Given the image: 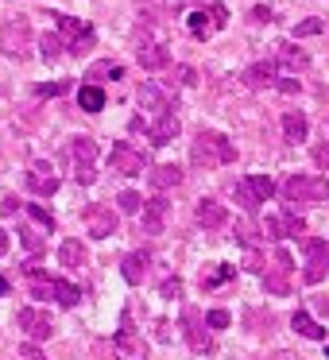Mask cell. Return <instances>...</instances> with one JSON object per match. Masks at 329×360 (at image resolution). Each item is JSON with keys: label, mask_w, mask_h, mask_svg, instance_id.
Segmentation results:
<instances>
[{"label": "cell", "mask_w": 329, "mask_h": 360, "mask_svg": "<svg viewBox=\"0 0 329 360\" xmlns=\"http://www.w3.org/2000/svg\"><path fill=\"white\" fill-rule=\"evenodd\" d=\"M117 202H120V210H124V213H140V210H143V198L136 194V190H124Z\"/></svg>", "instance_id": "cell-38"}, {"label": "cell", "mask_w": 329, "mask_h": 360, "mask_svg": "<svg viewBox=\"0 0 329 360\" xmlns=\"http://www.w3.org/2000/svg\"><path fill=\"white\" fill-rule=\"evenodd\" d=\"M290 326H295V333L310 337V341H321V337H325V329H321V326H318V321H314L306 310H295V318H290Z\"/></svg>", "instance_id": "cell-25"}, {"label": "cell", "mask_w": 329, "mask_h": 360, "mask_svg": "<svg viewBox=\"0 0 329 360\" xmlns=\"http://www.w3.org/2000/svg\"><path fill=\"white\" fill-rule=\"evenodd\" d=\"M190 159H194V167H228L236 159V148L228 143V136L221 132H209V128H202V132L194 136V143H190Z\"/></svg>", "instance_id": "cell-1"}, {"label": "cell", "mask_w": 329, "mask_h": 360, "mask_svg": "<svg viewBox=\"0 0 329 360\" xmlns=\"http://www.w3.org/2000/svg\"><path fill=\"white\" fill-rule=\"evenodd\" d=\"M314 306H318L321 318H329V295H318V302H314Z\"/></svg>", "instance_id": "cell-50"}, {"label": "cell", "mask_w": 329, "mask_h": 360, "mask_svg": "<svg viewBox=\"0 0 329 360\" xmlns=\"http://www.w3.org/2000/svg\"><path fill=\"white\" fill-rule=\"evenodd\" d=\"M306 233V221L298 217L295 210L279 213V217H267L264 221V236H271V240H283V236H302Z\"/></svg>", "instance_id": "cell-11"}, {"label": "cell", "mask_w": 329, "mask_h": 360, "mask_svg": "<svg viewBox=\"0 0 329 360\" xmlns=\"http://www.w3.org/2000/svg\"><path fill=\"white\" fill-rule=\"evenodd\" d=\"M252 20H256V24H267V20H271V8H256V12H252Z\"/></svg>", "instance_id": "cell-51"}, {"label": "cell", "mask_w": 329, "mask_h": 360, "mask_svg": "<svg viewBox=\"0 0 329 360\" xmlns=\"http://www.w3.org/2000/svg\"><path fill=\"white\" fill-rule=\"evenodd\" d=\"M248 271H264V259H259L256 252H252V256H248Z\"/></svg>", "instance_id": "cell-52"}, {"label": "cell", "mask_w": 329, "mask_h": 360, "mask_svg": "<svg viewBox=\"0 0 329 360\" xmlns=\"http://www.w3.org/2000/svg\"><path fill=\"white\" fill-rule=\"evenodd\" d=\"M325 275H329V244H325V240H306L302 279H306V283H321Z\"/></svg>", "instance_id": "cell-8"}, {"label": "cell", "mask_w": 329, "mask_h": 360, "mask_svg": "<svg viewBox=\"0 0 329 360\" xmlns=\"http://www.w3.org/2000/svg\"><path fill=\"white\" fill-rule=\"evenodd\" d=\"M58 264L70 267V271H82V267L89 264V252L82 248V240H63V248H58Z\"/></svg>", "instance_id": "cell-19"}, {"label": "cell", "mask_w": 329, "mask_h": 360, "mask_svg": "<svg viewBox=\"0 0 329 360\" xmlns=\"http://www.w3.org/2000/svg\"><path fill=\"white\" fill-rule=\"evenodd\" d=\"M109 167L117 174H143V167H148V151L136 148V143H112Z\"/></svg>", "instance_id": "cell-5"}, {"label": "cell", "mask_w": 329, "mask_h": 360, "mask_svg": "<svg viewBox=\"0 0 329 360\" xmlns=\"http://www.w3.org/2000/svg\"><path fill=\"white\" fill-rule=\"evenodd\" d=\"M264 287H267V295H290L287 271H283V267H275V271H267V275H264Z\"/></svg>", "instance_id": "cell-32"}, {"label": "cell", "mask_w": 329, "mask_h": 360, "mask_svg": "<svg viewBox=\"0 0 329 360\" xmlns=\"http://www.w3.org/2000/svg\"><path fill=\"white\" fill-rule=\"evenodd\" d=\"M112 349H117L120 360H148V345H143V337L136 333L128 321L120 326V333L112 337Z\"/></svg>", "instance_id": "cell-10"}, {"label": "cell", "mask_w": 329, "mask_h": 360, "mask_svg": "<svg viewBox=\"0 0 329 360\" xmlns=\"http://www.w3.org/2000/svg\"><path fill=\"white\" fill-rule=\"evenodd\" d=\"M16 326L24 329V333L32 337L35 345H39V341H47V337H51V329H55V326H51V314H47V310H39V306H24V310L16 314Z\"/></svg>", "instance_id": "cell-7"}, {"label": "cell", "mask_w": 329, "mask_h": 360, "mask_svg": "<svg viewBox=\"0 0 329 360\" xmlns=\"http://www.w3.org/2000/svg\"><path fill=\"white\" fill-rule=\"evenodd\" d=\"M82 221H86L89 236H101V240H105V236H112V233H117V225H120V217L112 213V205H101V202L86 205Z\"/></svg>", "instance_id": "cell-6"}, {"label": "cell", "mask_w": 329, "mask_h": 360, "mask_svg": "<svg viewBox=\"0 0 329 360\" xmlns=\"http://www.w3.org/2000/svg\"><path fill=\"white\" fill-rule=\"evenodd\" d=\"M63 51H66V43H63V35H58V32H47V35L39 39L43 63H58V58H63Z\"/></svg>", "instance_id": "cell-26"}, {"label": "cell", "mask_w": 329, "mask_h": 360, "mask_svg": "<svg viewBox=\"0 0 329 360\" xmlns=\"http://www.w3.org/2000/svg\"><path fill=\"white\" fill-rule=\"evenodd\" d=\"M174 136H179V117H174V112H163L155 124H148V140L151 143H171Z\"/></svg>", "instance_id": "cell-18"}, {"label": "cell", "mask_w": 329, "mask_h": 360, "mask_svg": "<svg viewBox=\"0 0 329 360\" xmlns=\"http://www.w3.org/2000/svg\"><path fill=\"white\" fill-rule=\"evenodd\" d=\"M236 240H240V244H248V248H256V240H259V229L252 225L248 217H244V221H236Z\"/></svg>", "instance_id": "cell-36"}, {"label": "cell", "mask_w": 329, "mask_h": 360, "mask_svg": "<svg viewBox=\"0 0 329 360\" xmlns=\"http://www.w3.org/2000/svg\"><path fill=\"white\" fill-rule=\"evenodd\" d=\"M194 217H198V225H202V229H221L228 221V213H225V205H221L217 198H202L198 210H194Z\"/></svg>", "instance_id": "cell-14"}, {"label": "cell", "mask_w": 329, "mask_h": 360, "mask_svg": "<svg viewBox=\"0 0 329 360\" xmlns=\"http://www.w3.org/2000/svg\"><path fill=\"white\" fill-rule=\"evenodd\" d=\"M4 252H8V233L0 229V256H4Z\"/></svg>", "instance_id": "cell-54"}, {"label": "cell", "mask_w": 329, "mask_h": 360, "mask_svg": "<svg viewBox=\"0 0 329 360\" xmlns=\"http://www.w3.org/2000/svg\"><path fill=\"white\" fill-rule=\"evenodd\" d=\"M325 32V24H321L318 16H310V20H302V24L295 27V39H302V35H321Z\"/></svg>", "instance_id": "cell-39"}, {"label": "cell", "mask_w": 329, "mask_h": 360, "mask_svg": "<svg viewBox=\"0 0 329 360\" xmlns=\"http://www.w3.org/2000/svg\"><path fill=\"white\" fill-rule=\"evenodd\" d=\"M140 105H143L148 112H155V117H163V112H174L171 97H167L163 89L155 86V82H143V86H140Z\"/></svg>", "instance_id": "cell-15"}, {"label": "cell", "mask_w": 329, "mask_h": 360, "mask_svg": "<svg viewBox=\"0 0 329 360\" xmlns=\"http://www.w3.org/2000/svg\"><path fill=\"white\" fill-rule=\"evenodd\" d=\"M233 194H236V202H240L248 213H256V205H259V194L252 190V182H248V179H244V182H233Z\"/></svg>", "instance_id": "cell-31"}, {"label": "cell", "mask_w": 329, "mask_h": 360, "mask_svg": "<svg viewBox=\"0 0 329 360\" xmlns=\"http://www.w3.org/2000/svg\"><path fill=\"white\" fill-rule=\"evenodd\" d=\"M159 295H163V298H182V279H179V275H174V279H163Z\"/></svg>", "instance_id": "cell-41"}, {"label": "cell", "mask_w": 329, "mask_h": 360, "mask_svg": "<svg viewBox=\"0 0 329 360\" xmlns=\"http://www.w3.org/2000/svg\"><path fill=\"white\" fill-rule=\"evenodd\" d=\"M179 78H182V86H190V82H194V70H190V66H179Z\"/></svg>", "instance_id": "cell-53"}, {"label": "cell", "mask_w": 329, "mask_h": 360, "mask_svg": "<svg viewBox=\"0 0 329 360\" xmlns=\"http://www.w3.org/2000/svg\"><path fill=\"white\" fill-rule=\"evenodd\" d=\"M74 179H78V182H82V186H89V182H93V179H97V174H93V167H86V171H74Z\"/></svg>", "instance_id": "cell-46"}, {"label": "cell", "mask_w": 329, "mask_h": 360, "mask_svg": "<svg viewBox=\"0 0 329 360\" xmlns=\"http://www.w3.org/2000/svg\"><path fill=\"white\" fill-rule=\"evenodd\" d=\"M27 213H32V217L39 221V229H47V233H51V229H55V217H51V213L43 210V205H27Z\"/></svg>", "instance_id": "cell-40"}, {"label": "cell", "mask_w": 329, "mask_h": 360, "mask_svg": "<svg viewBox=\"0 0 329 360\" xmlns=\"http://www.w3.org/2000/svg\"><path fill=\"white\" fill-rule=\"evenodd\" d=\"M20 360H47V356L39 352V345H35V341H27V345H20Z\"/></svg>", "instance_id": "cell-44"}, {"label": "cell", "mask_w": 329, "mask_h": 360, "mask_svg": "<svg viewBox=\"0 0 329 360\" xmlns=\"http://www.w3.org/2000/svg\"><path fill=\"white\" fill-rule=\"evenodd\" d=\"M55 298L63 306H78L82 302V290L74 287V283H66V279H55Z\"/></svg>", "instance_id": "cell-33"}, {"label": "cell", "mask_w": 329, "mask_h": 360, "mask_svg": "<svg viewBox=\"0 0 329 360\" xmlns=\"http://www.w3.org/2000/svg\"><path fill=\"white\" fill-rule=\"evenodd\" d=\"M16 210H20V202H16V198H4V202H0V213H8V217H12Z\"/></svg>", "instance_id": "cell-47"}, {"label": "cell", "mask_w": 329, "mask_h": 360, "mask_svg": "<svg viewBox=\"0 0 329 360\" xmlns=\"http://www.w3.org/2000/svg\"><path fill=\"white\" fill-rule=\"evenodd\" d=\"M70 159H74V171L93 167V159H97V140L93 136H78V140H70Z\"/></svg>", "instance_id": "cell-16"}, {"label": "cell", "mask_w": 329, "mask_h": 360, "mask_svg": "<svg viewBox=\"0 0 329 360\" xmlns=\"http://www.w3.org/2000/svg\"><path fill=\"white\" fill-rule=\"evenodd\" d=\"M310 155H314V163H318L321 171H329V143H314Z\"/></svg>", "instance_id": "cell-42"}, {"label": "cell", "mask_w": 329, "mask_h": 360, "mask_svg": "<svg viewBox=\"0 0 329 360\" xmlns=\"http://www.w3.org/2000/svg\"><path fill=\"white\" fill-rule=\"evenodd\" d=\"M136 58H140L143 70H163V66L171 63V55H167L163 43H143V47L136 51Z\"/></svg>", "instance_id": "cell-21"}, {"label": "cell", "mask_w": 329, "mask_h": 360, "mask_svg": "<svg viewBox=\"0 0 329 360\" xmlns=\"http://www.w3.org/2000/svg\"><path fill=\"white\" fill-rule=\"evenodd\" d=\"M244 321L252 326V333H271L275 329V314H264V310H248Z\"/></svg>", "instance_id": "cell-34"}, {"label": "cell", "mask_w": 329, "mask_h": 360, "mask_svg": "<svg viewBox=\"0 0 329 360\" xmlns=\"http://www.w3.org/2000/svg\"><path fill=\"white\" fill-rule=\"evenodd\" d=\"M248 182H252V190H256V194H259V202H267V198L275 194V182L267 179V174H252Z\"/></svg>", "instance_id": "cell-37"}, {"label": "cell", "mask_w": 329, "mask_h": 360, "mask_svg": "<svg viewBox=\"0 0 329 360\" xmlns=\"http://www.w3.org/2000/svg\"><path fill=\"white\" fill-rule=\"evenodd\" d=\"M105 78H124V66H117V63H93L86 70L89 86H97V82H105Z\"/></svg>", "instance_id": "cell-27"}, {"label": "cell", "mask_w": 329, "mask_h": 360, "mask_svg": "<svg viewBox=\"0 0 329 360\" xmlns=\"http://www.w3.org/2000/svg\"><path fill=\"white\" fill-rule=\"evenodd\" d=\"M275 63H279V66H287V70H306V66H310V58H306L298 47H279Z\"/></svg>", "instance_id": "cell-29"}, {"label": "cell", "mask_w": 329, "mask_h": 360, "mask_svg": "<svg viewBox=\"0 0 329 360\" xmlns=\"http://www.w3.org/2000/svg\"><path fill=\"white\" fill-rule=\"evenodd\" d=\"M27 186H32L35 194H55V190H58V179H55V171H51L47 163H35L32 174H27Z\"/></svg>", "instance_id": "cell-22"}, {"label": "cell", "mask_w": 329, "mask_h": 360, "mask_svg": "<svg viewBox=\"0 0 329 360\" xmlns=\"http://www.w3.org/2000/svg\"><path fill=\"white\" fill-rule=\"evenodd\" d=\"M78 105H82L86 112H101V109H105V89H101V86H82Z\"/></svg>", "instance_id": "cell-28"}, {"label": "cell", "mask_w": 329, "mask_h": 360, "mask_svg": "<svg viewBox=\"0 0 329 360\" xmlns=\"http://www.w3.org/2000/svg\"><path fill=\"white\" fill-rule=\"evenodd\" d=\"M20 240H24V248L32 252V256H39V252H43V233L35 225H20Z\"/></svg>", "instance_id": "cell-35"}, {"label": "cell", "mask_w": 329, "mask_h": 360, "mask_svg": "<svg viewBox=\"0 0 329 360\" xmlns=\"http://www.w3.org/2000/svg\"><path fill=\"white\" fill-rule=\"evenodd\" d=\"M283 198L287 202H325L329 198V182L321 174H290L287 186H283Z\"/></svg>", "instance_id": "cell-3"}, {"label": "cell", "mask_w": 329, "mask_h": 360, "mask_svg": "<svg viewBox=\"0 0 329 360\" xmlns=\"http://www.w3.org/2000/svg\"><path fill=\"white\" fill-rule=\"evenodd\" d=\"M209 321H202L194 310H186V341L194 352H213V337H209Z\"/></svg>", "instance_id": "cell-13"}, {"label": "cell", "mask_w": 329, "mask_h": 360, "mask_svg": "<svg viewBox=\"0 0 329 360\" xmlns=\"http://www.w3.org/2000/svg\"><path fill=\"white\" fill-rule=\"evenodd\" d=\"M279 89L283 94H298V82L295 78H279Z\"/></svg>", "instance_id": "cell-49"}, {"label": "cell", "mask_w": 329, "mask_h": 360, "mask_svg": "<svg viewBox=\"0 0 329 360\" xmlns=\"http://www.w3.org/2000/svg\"><path fill=\"white\" fill-rule=\"evenodd\" d=\"M39 94H51V97H58V94H66V86H63V82H51V86H43V89H39Z\"/></svg>", "instance_id": "cell-48"}, {"label": "cell", "mask_w": 329, "mask_h": 360, "mask_svg": "<svg viewBox=\"0 0 329 360\" xmlns=\"http://www.w3.org/2000/svg\"><path fill=\"white\" fill-rule=\"evenodd\" d=\"M32 51V20L27 16H12L0 24V55L4 58H27Z\"/></svg>", "instance_id": "cell-2"}, {"label": "cell", "mask_w": 329, "mask_h": 360, "mask_svg": "<svg viewBox=\"0 0 329 360\" xmlns=\"http://www.w3.org/2000/svg\"><path fill=\"white\" fill-rule=\"evenodd\" d=\"M225 24H228L225 4H209V8L190 12V35H194V39H209V35H217Z\"/></svg>", "instance_id": "cell-4"}, {"label": "cell", "mask_w": 329, "mask_h": 360, "mask_svg": "<svg viewBox=\"0 0 329 360\" xmlns=\"http://www.w3.org/2000/svg\"><path fill=\"white\" fill-rule=\"evenodd\" d=\"M167 213H171V205H167V198H151V202H143V217H140L143 233H148V236H159V233H163V225H167Z\"/></svg>", "instance_id": "cell-12"}, {"label": "cell", "mask_w": 329, "mask_h": 360, "mask_svg": "<svg viewBox=\"0 0 329 360\" xmlns=\"http://www.w3.org/2000/svg\"><path fill=\"white\" fill-rule=\"evenodd\" d=\"M275 264H279L283 271H290V267H295V259H290V252H287V248H279V252H275Z\"/></svg>", "instance_id": "cell-45"}, {"label": "cell", "mask_w": 329, "mask_h": 360, "mask_svg": "<svg viewBox=\"0 0 329 360\" xmlns=\"http://www.w3.org/2000/svg\"><path fill=\"white\" fill-rule=\"evenodd\" d=\"M306 132H310L306 112H283V140H287V143H302Z\"/></svg>", "instance_id": "cell-20"}, {"label": "cell", "mask_w": 329, "mask_h": 360, "mask_svg": "<svg viewBox=\"0 0 329 360\" xmlns=\"http://www.w3.org/2000/svg\"><path fill=\"white\" fill-rule=\"evenodd\" d=\"M51 20H55V27H58L63 39H74V55H82V51L93 47V27L89 24H82V20H74V16H51Z\"/></svg>", "instance_id": "cell-9"}, {"label": "cell", "mask_w": 329, "mask_h": 360, "mask_svg": "<svg viewBox=\"0 0 329 360\" xmlns=\"http://www.w3.org/2000/svg\"><path fill=\"white\" fill-rule=\"evenodd\" d=\"M233 271H236V267H228V264H213L209 271H202V287H205V290L221 287L225 279H233Z\"/></svg>", "instance_id": "cell-30"}, {"label": "cell", "mask_w": 329, "mask_h": 360, "mask_svg": "<svg viewBox=\"0 0 329 360\" xmlns=\"http://www.w3.org/2000/svg\"><path fill=\"white\" fill-rule=\"evenodd\" d=\"M148 179H151V186H155V190H171V186H179V182H182V171L174 163H159Z\"/></svg>", "instance_id": "cell-23"}, {"label": "cell", "mask_w": 329, "mask_h": 360, "mask_svg": "<svg viewBox=\"0 0 329 360\" xmlns=\"http://www.w3.org/2000/svg\"><path fill=\"white\" fill-rule=\"evenodd\" d=\"M0 295H8V279L4 275H0Z\"/></svg>", "instance_id": "cell-55"}, {"label": "cell", "mask_w": 329, "mask_h": 360, "mask_svg": "<svg viewBox=\"0 0 329 360\" xmlns=\"http://www.w3.org/2000/svg\"><path fill=\"white\" fill-rule=\"evenodd\" d=\"M244 82H248L252 89H264V86H271V82H279V63H275V58H267V63H256V66H248V74H244Z\"/></svg>", "instance_id": "cell-17"}, {"label": "cell", "mask_w": 329, "mask_h": 360, "mask_svg": "<svg viewBox=\"0 0 329 360\" xmlns=\"http://www.w3.org/2000/svg\"><path fill=\"white\" fill-rule=\"evenodd\" d=\"M148 267H151V256H148V252H132V256L124 259V267H120V271H124L128 283H143Z\"/></svg>", "instance_id": "cell-24"}, {"label": "cell", "mask_w": 329, "mask_h": 360, "mask_svg": "<svg viewBox=\"0 0 329 360\" xmlns=\"http://www.w3.org/2000/svg\"><path fill=\"white\" fill-rule=\"evenodd\" d=\"M205 321H209L213 329H225L228 321H233V314H228V310H209V318H205Z\"/></svg>", "instance_id": "cell-43"}]
</instances>
